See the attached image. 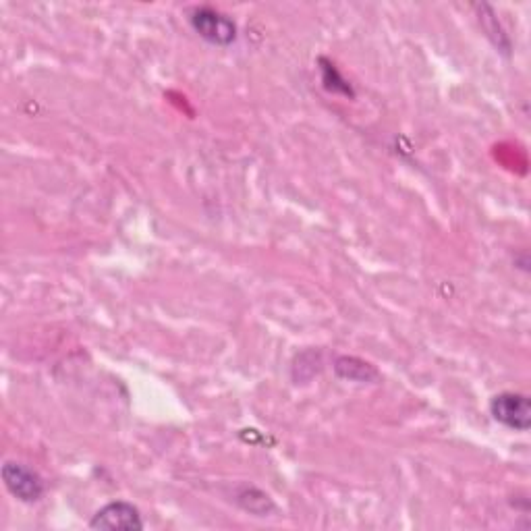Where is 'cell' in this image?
<instances>
[{"instance_id":"6da1fadb","label":"cell","mask_w":531,"mask_h":531,"mask_svg":"<svg viewBox=\"0 0 531 531\" xmlns=\"http://www.w3.org/2000/svg\"><path fill=\"white\" fill-rule=\"evenodd\" d=\"M490 413L498 424L515 432H527L531 428V403L521 393H500L490 401Z\"/></svg>"},{"instance_id":"7a4b0ae2","label":"cell","mask_w":531,"mask_h":531,"mask_svg":"<svg viewBox=\"0 0 531 531\" xmlns=\"http://www.w3.org/2000/svg\"><path fill=\"white\" fill-rule=\"evenodd\" d=\"M189 21H191L193 30L210 44L229 46L237 40V25L227 15H222L214 9H208V7L195 9Z\"/></svg>"},{"instance_id":"3957f363","label":"cell","mask_w":531,"mask_h":531,"mask_svg":"<svg viewBox=\"0 0 531 531\" xmlns=\"http://www.w3.org/2000/svg\"><path fill=\"white\" fill-rule=\"evenodd\" d=\"M3 482L7 490L21 502H38L44 496L42 478L23 463L7 461L3 465Z\"/></svg>"},{"instance_id":"277c9868","label":"cell","mask_w":531,"mask_h":531,"mask_svg":"<svg viewBox=\"0 0 531 531\" xmlns=\"http://www.w3.org/2000/svg\"><path fill=\"white\" fill-rule=\"evenodd\" d=\"M92 529H106V531H137L144 529V519L137 507L129 505V502H110V505L102 507L90 521Z\"/></svg>"},{"instance_id":"5b68a950","label":"cell","mask_w":531,"mask_h":531,"mask_svg":"<svg viewBox=\"0 0 531 531\" xmlns=\"http://www.w3.org/2000/svg\"><path fill=\"white\" fill-rule=\"evenodd\" d=\"M334 370L345 380L353 382H370L378 378V372L370 366V363L361 361L357 357H339L337 363H334Z\"/></svg>"},{"instance_id":"8992f818","label":"cell","mask_w":531,"mask_h":531,"mask_svg":"<svg viewBox=\"0 0 531 531\" xmlns=\"http://www.w3.org/2000/svg\"><path fill=\"white\" fill-rule=\"evenodd\" d=\"M324 83H326V88L332 90V92H343V94H351V88L345 83V79L337 73V69H334V65H326L324 67Z\"/></svg>"}]
</instances>
